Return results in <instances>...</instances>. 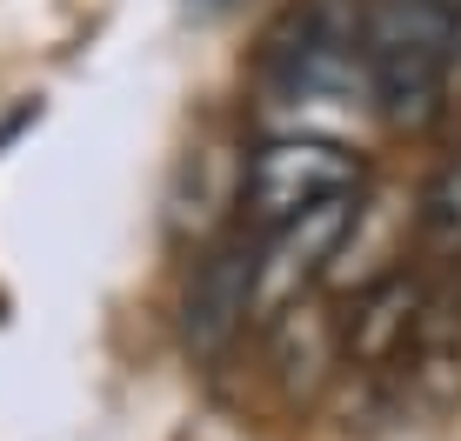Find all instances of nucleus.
<instances>
[{
	"label": "nucleus",
	"mask_w": 461,
	"mask_h": 441,
	"mask_svg": "<svg viewBox=\"0 0 461 441\" xmlns=\"http://www.w3.org/2000/svg\"><path fill=\"white\" fill-rule=\"evenodd\" d=\"M455 40H461V14L448 0H368L361 68H368V101L388 128L421 134L448 114Z\"/></svg>",
	"instance_id": "1"
},
{
	"label": "nucleus",
	"mask_w": 461,
	"mask_h": 441,
	"mask_svg": "<svg viewBox=\"0 0 461 441\" xmlns=\"http://www.w3.org/2000/svg\"><path fill=\"white\" fill-rule=\"evenodd\" d=\"M361 27H368V0H294L261 47V81L275 107H314L348 94L368 101Z\"/></svg>",
	"instance_id": "2"
},
{
	"label": "nucleus",
	"mask_w": 461,
	"mask_h": 441,
	"mask_svg": "<svg viewBox=\"0 0 461 441\" xmlns=\"http://www.w3.org/2000/svg\"><path fill=\"white\" fill-rule=\"evenodd\" d=\"M361 181H368V167H361V154H348L341 140H328V134H267L241 167V208L254 220V234H267V228H281V220H294V214H314V208H328V201L361 194Z\"/></svg>",
	"instance_id": "3"
},
{
	"label": "nucleus",
	"mask_w": 461,
	"mask_h": 441,
	"mask_svg": "<svg viewBox=\"0 0 461 441\" xmlns=\"http://www.w3.org/2000/svg\"><path fill=\"white\" fill-rule=\"evenodd\" d=\"M361 220V194L348 201H328L314 214H294L281 228L254 234V314L248 321L261 328H281L288 314L308 302V288L328 274V261L348 255V234Z\"/></svg>",
	"instance_id": "4"
},
{
	"label": "nucleus",
	"mask_w": 461,
	"mask_h": 441,
	"mask_svg": "<svg viewBox=\"0 0 461 441\" xmlns=\"http://www.w3.org/2000/svg\"><path fill=\"white\" fill-rule=\"evenodd\" d=\"M248 314H254V234L241 228L194 261L187 294H181V335H187L194 355L214 361L248 328Z\"/></svg>",
	"instance_id": "5"
},
{
	"label": "nucleus",
	"mask_w": 461,
	"mask_h": 441,
	"mask_svg": "<svg viewBox=\"0 0 461 441\" xmlns=\"http://www.w3.org/2000/svg\"><path fill=\"white\" fill-rule=\"evenodd\" d=\"M428 281L421 274H408V267H394V274H381L368 281V288L348 302V314L335 321V348L348 368H402V355H408V341H415V328H421V314H428Z\"/></svg>",
	"instance_id": "6"
},
{
	"label": "nucleus",
	"mask_w": 461,
	"mask_h": 441,
	"mask_svg": "<svg viewBox=\"0 0 461 441\" xmlns=\"http://www.w3.org/2000/svg\"><path fill=\"white\" fill-rule=\"evenodd\" d=\"M402 388L415 395L421 408H455L461 401V302H428L415 341L402 355Z\"/></svg>",
	"instance_id": "7"
},
{
	"label": "nucleus",
	"mask_w": 461,
	"mask_h": 441,
	"mask_svg": "<svg viewBox=\"0 0 461 441\" xmlns=\"http://www.w3.org/2000/svg\"><path fill=\"white\" fill-rule=\"evenodd\" d=\"M415 234H421L428 255L461 261V154H448V161L428 175L421 201H415Z\"/></svg>",
	"instance_id": "8"
}]
</instances>
